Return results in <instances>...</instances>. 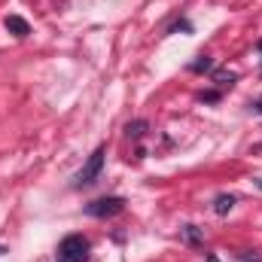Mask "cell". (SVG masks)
<instances>
[{
  "instance_id": "cell-1",
  "label": "cell",
  "mask_w": 262,
  "mask_h": 262,
  "mask_svg": "<svg viewBox=\"0 0 262 262\" xmlns=\"http://www.w3.org/2000/svg\"><path fill=\"white\" fill-rule=\"evenodd\" d=\"M58 262H85L89 256V241L82 235H67L64 241L58 244Z\"/></svg>"
},
{
  "instance_id": "cell-2",
  "label": "cell",
  "mask_w": 262,
  "mask_h": 262,
  "mask_svg": "<svg viewBox=\"0 0 262 262\" xmlns=\"http://www.w3.org/2000/svg\"><path fill=\"white\" fill-rule=\"evenodd\" d=\"M104 156H107V146H98L92 156H89V162L79 168V174H76V186H89V183H95L98 180V174H101V168H104Z\"/></svg>"
},
{
  "instance_id": "cell-3",
  "label": "cell",
  "mask_w": 262,
  "mask_h": 262,
  "mask_svg": "<svg viewBox=\"0 0 262 262\" xmlns=\"http://www.w3.org/2000/svg\"><path fill=\"white\" fill-rule=\"evenodd\" d=\"M122 207H125V201H122V198L110 195V198H98V201H92V204L85 207V213H89V216L104 220V216H116V213H122Z\"/></svg>"
},
{
  "instance_id": "cell-4",
  "label": "cell",
  "mask_w": 262,
  "mask_h": 262,
  "mask_svg": "<svg viewBox=\"0 0 262 262\" xmlns=\"http://www.w3.org/2000/svg\"><path fill=\"white\" fill-rule=\"evenodd\" d=\"M3 28H6L12 37H18V40H25V37L31 34V25H28L21 15H6V18H3Z\"/></svg>"
},
{
  "instance_id": "cell-5",
  "label": "cell",
  "mask_w": 262,
  "mask_h": 262,
  "mask_svg": "<svg viewBox=\"0 0 262 262\" xmlns=\"http://www.w3.org/2000/svg\"><path fill=\"white\" fill-rule=\"evenodd\" d=\"M146 128H149V122H146V119H137V122H128V125H125V134H128L131 140H140Z\"/></svg>"
},
{
  "instance_id": "cell-6",
  "label": "cell",
  "mask_w": 262,
  "mask_h": 262,
  "mask_svg": "<svg viewBox=\"0 0 262 262\" xmlns=\"http://www.w3.org/2000/svg\"><path fill=\"white\" fill-rule=\"evenodd\" d=\"M232 207H235V195H216V201H213V210H216L220 216H226Z\"/></svg>"
},
{
  "instance_id": "cell-7",
  "label": "cell",
  "mask_w": 262,
  "mask_h": 262,
  "mask_svg": "<svg viewBox=\"0 0 262 262\" xmlns=\"http://www.w3.org/2000/svg\"><path fill=\"white\" fill-rule=\"evenodd\" d=\"M180 232H183V241H186V244H201V232H198V226H183Z\"/></svg>"
},
{
  "instance_id": "cell-8",
  "label": "cell",
  "mask_w": 262,
  "mask_h": 262,
  "mask_svg": "<svg viewBox=\"0 0 262 262\" xmlns=\"http://www.w3.org/2000/svg\"><path fill=\"white\" fill-rule=\"evenodd\" d=\"M207 70H213V58L198 55V61H192V73H207Z\"/></svg>"
},
{
  "instance_id": "cell-9",
  "label": "cell",
  "mask_w": 262,
  "mask_h": 262,
  "mask_svg": "<svg viewBox=\"0 0 262 262\" xmlns=\"http://www.w3.org/2000/svg\"><path fill=\"white\" fill-rule=\"evenodd\" d=\"M216 82L220 85H232L235 82V73H216Z\"/></svg>"
},
{
  "instance_id": "cell-10",
  "label": "cell",
  "mask_w": 262,
  "mask_h": 262,
  "mask_svg": "<svg viewBox=\"0 0 262 262\" xmlns=\"http://www.w3.org/2000/svg\"><path fill=\"white\" fill-rule=\"evenodd\" d=\"M241 262H262V253H253V250H247V253H241Z\"/></svg>"
},
{
  "instance_id": "cell-11",
  "label": "cell",
  "mask_w": 262,
  "mask_h": 262,
  "mask_svg": "<svg viewBox=\"0 0 262 262\" xmlns=\"http://www.w3.org/2000/svg\"><path fill=\"white\" fill-rule=\"evenodd\" d=\"M201 101H207V104H213V101H220V92H204V95H201Z\"/></svg>"
},
{
  "instance_id": "cell-12",
  "label": "cell",
  "mask_w": 262,
  "mask_h": 262,
  "mask_svg": "<svg viewBox=\"0 0 262 262\" xmlns=\"http://www.w3.org/2000/svg\"><path fill=\"white\" fill-rule=\"evenodd\" d=\"M171 31H192V25H189V21H177Z\"/></svg>"
},
{
  "instance_id": "cell-13",
  "label": "cell",
  "mask_w": 262,
  "mask_h": 262,
  "mask_svg": "<svg viewBox=\"0 0 262 262\" xmlns=\"http://www.w3.org/2000/svg\"><path fill=\"white\" fill-rule=\"evenodd\" d=\"M250 107H253V110H256V113H262V98H259V101H253V104H250Z\"/></svg>"
},
{
  "instance_id": "cell-14",
  "label": "cell",
  "mask_w": 262,
  "mask_h": 262,
  "mask_svg": "<svg viewBox=\"0 0 262 262\" xmlns=\"http://www.w3.org/2000/svg\"><path fill=\"white\" fill-rule=\"evenodd\" d=\"M253 183H256V186H259V189H262V177H259V180H253Z\"/></svg>"
}]
</instances>
